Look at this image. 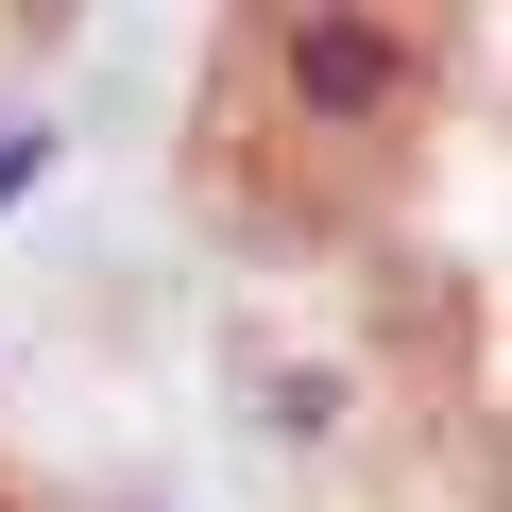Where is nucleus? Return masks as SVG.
I'll use <instances>...</instances> for the list:
<instances>
[{
	"instance_id": "f257e3e1",
	"label": "nucleus",
	"mask_w": 512,
	"mask_h": 512,
	"mask_svg": "<svg viewBox=\"0 0 512 512\" xmlns=\"http://www.w3.org/2000/svg\"><path fill=\"white\" fill-rule=\"evenodd\" d=\"M427 86H478V35L444 18H239L205 35V205L239 239H359L410 188Z\"/></svg>"
}]
</instances>
